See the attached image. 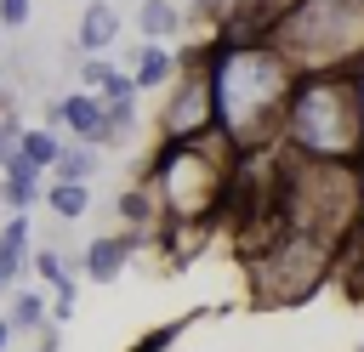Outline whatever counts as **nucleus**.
<instances>
[{"mask_svg": "<svg viewBox=\"0 0 364 352\" xmlns=\"http://www.w3.org/2000/svg\"><path fill=\"white\" fill-rule=\"evenodd\" d=\"M205 57H210V85H216V131L239 153L279 148L284 108H290V91H296L301 68L273 45L267 28L210 34Z\"/></svg>", "mask_w": 364, "mask_h": 352, "instance_id": "nucleus-1", "label": "nucleus"}, {"mask_svg": "<svg viewBox=\"0 0 364 352\" xmlns=\"http://www.w3.org/2000/svg\"><path fill=\"white\" fill-rule=\"evenodd\" d=\"M284 153L301 159H341V165H364V108H358V85L353 74L330 68V74H301L284 108V131H279Z\"/></svg>", "mask_w": 364, "mask_h": 352, "instance_id": "nucleus-2", "label": "nucleus"}, {"mask_svg": "<svg viewBox=\"0 0 364 352\" xmlns=\"http://www.w3.org/2000/svg\"><path fill=\"white\" fill-rule=\"evenodd\" d=\"M233 170H239V148L222 131H210L193 142H159L148 165V187L159 193V210L171 227H199L228 204Z\"/></svg>", "mask_w": 364, "mask_h": 352, "instance_id": "nucleus-3", "label": "nucleus"}, {"mask_svg": "<svg viewBox=\"0 0 364 352\" xmlns=\"http://www.w3.org/2000/svg\"><path fill=\"white\" fill-rule=\"evenodd\" d=\"M245 267H250V290L262 307H296L341 273V244H324V238L296 233L279 216H267L256 227V238L245 244Z\"/></svg>", "mask_w": 364, "mask_h": 352, "instance_id": "nucleus-4", "label": "nucleus"}, {"mask_svg": "<svg viewBox=\"0 0 364 352\" xmlns=\"http://www.w3.org/2000/svg\"><path fill=\"white\" fill-rule=\"evenodd\" d=\"M267 34L301 74H353L364 62V0H290Z\"/></svg>", "mask_w": 364, "mask_h": 352, "instance_id": "nucleus-5", "label": "nucleus"}, {"mask_svg": "<svg viewBox=\"0 0 364 352\" xmlns=\"http://www.w3.org/2000/svg\"><path fill=\"white\" fill-rule=\"evenodd\" d=\"M216 131V85H210V57L205 45L182 51V74L165 85L159 102V142H193Z\"/></svg>", "mask_w": 364, "mask_h": 352, "instance_id": "nucleus-6", "label": "nucleus"}, {"mask_svg": "<svg viewBox=\"0 0 364 352\" xmlns=\"http://www.w3.org/2000/svg\"><path fill=\"white\" fill-rule=\"evenodd\" d=\"M46 125H57V131H68V136H80V142L108 148V97L74 85V91H63V97L46 102Z\"/></svg>", "mask_w": 364, "mask_h": 352, "instance_id": "nucleus-7", "label": "nucleus"}, {"mask_svg": "<svg viewBox=\"0 0 364 352\" xmlns=\"http://www.w3.org/2000/svg\"><path fill=\"white\" fill-rule=\"evenodd\" d=\"M136 244H142V233H102V238H91L85 250H80V278H91V284H114L125 267H131V255H136Z\"/></svg>", "mask_w": 364, "mask_h": 352, "instance_id": "nucleus-8", "label": "nucleus"}, {"mask_svg": "<svg viewBox=\"0 0 364 352\" xmlns=\"http://www.w3.org/2000/svg\"><path fill=\"white\" fill-rule=\"evenodd\" d=\"M188 23L210 34H239V28H267L262 17V0H188Z\"/></svg>", "mask_w": 364, "mask_h": 352, "instance_id": "nucleus-9", "label": "nucleus"}, {"mask_svg": "<svg viewBox=\"0 0 364 352\" xmlns=\"http://www.w3.org/2000/svg\"><path fill=\"white\" fill-rule=\"evenodd\" d=\"M131 74H136V91H165L182 74V51L171 40H142L131 51Z\"/></svg>", "mask_w": 364, "mask_h": 352, "instance_id": "nucleus-10", "label": "nucleus"}, {"mask_svg": "<svg viewBox=\"0 0 364 352\" xmlns=\"http://www.w3.org/2000/svg\"><path fill=\"white\" fill-rule=\"evenodd\" d=\"M119 6L114 0H91L85 11H80V23H74V45L85 51V57H102V51H114L119 45Z\"/></svg>", "mask_w": 364, "mask_h": 352, "instance_id": "nucleus-11", "label": "nucleus"}, {"mask_svg": "<svg viewBox=\"0 0 364 352\" xmlns=\"http://www.w3.org/2000/svg\"><path fill=\"white\" fill-rule=\"evenodd\" d=\"M23 267H28V210H11L0 227V295L17 290Z\"/></svg>", "mask_w": 364, "mask_h": 352, "instance_id": "nucleus-12", "label": "nucleus"}, {"mask_svg": "<svg viewBox=\"0 0 364 352\" xmlns=\"http://www.w3.org/2000/svg\"><path fill=\"white\" fill-rule=\"evenodd\" d=\"M182 28H188L182 0H136V34L142 40H176Z\"/></svg>", "mask_w": 364, "mask_h": 352, "instance_id": "nucleus-13", "label": "nucleus"}, {"mask_svg": "<svg viewBox=\"0 0 364 352\" xmlns=\"http://www.w3.org/2000/svg\"><path fill=\"white\" fill-rule=\"evenodd\" d=\"M97 170H102V148H97V142H80V136H68V142H63V159L51 165L57 182H91Z\"/></svg>", "mask_w": 364, "mask_h": 352, "instance_id": "nucleus-14", "label": "nucleus"}, {"mask_svg": "<svg viewBox=\"0 0 364 352\" xmlns=\"http://www.w3.org/2000/svg\"><path fill=\"white\" fill-rule=\"evenodd\" d=\"M46 210L57 216V221H80L85 210H91V182H46Z\"/></svg>", "mask_w": 364, "mask_h": 352, "instance_id": "nucleus-15", "label": "nucleus"}, {"mask_svg": "<svg viewBox=\"0 0 364 352\" xmlns=\"http://www.w3.org/2000/svg\"><path fill=\"white\" fill-rule=\"evenodd\" d=\"M23 159L51 176V165L63 159V131H57V125H28V131H23Z\"/></svg>", "mask_w": 364, "mask_h": 352, "instance_id": "nucleus-16", "label": "nucleus"}, {"mask_svg": "<svg viewBox=\"0 0 364 352\" xmlns=\"http://www.w3.org/2000/svg\"><path fill=\"white\" fill-rule=\"evenodd\" d=\"M11 329L17 335H40L51 318H46V290H11V307H6Z\"/></svg>", "mask_w": 364, "mask_h": 352, "instance_id": "nucleus-17", "label": "nucleus"}, {"mask_svg": "<svg viewBox=\"0 0 364 352\" xmlns=\"http://www.w3.org/2000/svg\"><path fill=\"white\" fill-rule=\"evenodd\" d=\"M136 97H114L108 102V148H125L131 136H136Z\"/></svg>", "mask_w": 364, "mask_h": 352, "instance_id": "nucleus-18", "label": "nucleus"}, {"mask_svg": "<svg viewBox=\"0 0 364 352\" xmlns=\"http://www.w3.org/2000/svg\"><path fill=\"white\" fill-rule=\"evenodd\" d=\"M341 278H347V290L353 295H364V221L353 227V238L341 244Z\"/></svg>", "mask_w": 364, "mask_h": 352, "instance_id": "nucleus-19", "label": "nucleus"}, {"mask_svg": "<svg viewBox=\"0 0 364 352\" xmlns=\"http://www.w3.org/2000/svg\"><path fill=\"white\" fill-rule=\"evenodd\" d=\"M114 74H119V62H108V51H102V57H80V62H74V79H80L85 91H108V85H114Z\"/></svg>", "mask_w": 364, "mask_h": 352, "instance_id": "nucleus-20", "label": "nucleus"}, {"mask_svg": "<svg viewBox=\"0 0 364 352\" xmlns=\"http://www.w3.org/2000/svg\"><path fill=\"white\" fill-rule=\"evenodd\" d=\"M28 267H34V278H40L46 290H57V284H68V278H74V267H68L51 244H46V250H34V255H28Z\"/></svg>", "mask_w": 364, "mask_h": 352, "instance_id": "nucleus-21", "label": "nucleus"}, {"mask_svg": "<svg viewBox=\"0 0 364 352\" xmlns=\"http://www.w3.org/2000/svg\"><path fill=\"white\" fill-rule=\"evenodd\" d=\"M74 301H80V278L57 284V290H51V324H68V318H74Z\"/></svg>", "mask_w": 364, "mask_h": 352, "instance_id": "nucleus-22", "label": "nucleus"}, {"mask_svg": "<svg viewBox=\"0 0 364 352\" xmlns=\"http://www.w3.org/2000/svg\"><path fill=\"white\" fill-rule=\"evenodd\" d=\"M34 0H0V28H28Z\"/></svg>", "mask_w": 364, "mask_h": 352, "instance_id": "nucleus-23", "label": "nucleus"}, {"mask_svg": "<svg viewBox=\"0 0 364 352\" xmlns=\"http://www.w3.org/2000/svg\"><path fill=\"white\" fill-rule=\"evenodd\" d=\"M34 352H57V324H46V329H40V346H34Z\"/></svg>", "mask_w": 364, "mask_h": 352, "instance_id": "nucleus-24", "label": "nucleus"}, {"mask_svg": "<svg viewBox=\"0 0 364 352\" xmlns=\"http://www.w3.org/2000/svg\"><path fill=\"white\" fill-rule=\"evenodd\" d=\"M11 335H17V329H11V318H0V352L11 346Z\"/></svg>", "mask_w": 364, "mask_h": 352, "instance_id": "nucleus-25", "label": "nucleus"}, {"mask_svg": "<svg viewBox=\"0 0 364 352\" xmlns=\"http://www.w3.org/2000/svg\"><path fill=\"white\" fill-rule=\"evenodd\" d=\"M353 85H358V108H364V62L353 68Z\"/></svg>", "mask_w": 364, "mask_h": 352, "instance_id": "nucleus-26", "label": "nucleus"}]
</instances>
